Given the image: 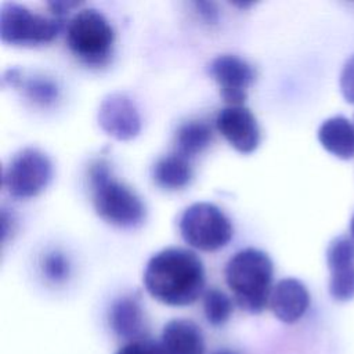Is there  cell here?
<instances>
[{
	"instance_id": "obj_14",
	"label": "cell",
	"mask_w": 354,
	"mask_h": 354,
	"mask_svg": "<svg viewBox=\"0 0 354 354\" xmlns=\"http://www.w3.org/2000/svg\"><path fill=\"white\" fill-rule=\"evenodd\" d=\"M109 326L113 333L124 340L141 339L144 329V311L140 303L130 296L115 300L109 308Z\"/></svg>"
},
{
	"instance_id": "obj_23",
	"label": "cell",
	"mask_w": 354,
	"mask_h": 354,
	"mask_svg": "<svg viewBox=\"0 0 354 354\" xmlns=\"http://www.w3.org/2000/svg\"><path fill=\"white\" fill-rule=\"evenodd\" d=\"M196 10L199 14L207 21V22H216L218 18V11L214 3L212 1H196L195 3Z\"/></svg>"
},
{
	"instance_id": "obj_3",
	"label": "cell",
	"mask_w": 354,
	"mask_h": 354,
	"mask_svg": "<svg viewBox=\"0 0 354 354\" xmlns=\"http://www.w3.org/2000/svg\"><path fill=\"white\" fill-rule=\"evenodd\" d=\"M90 191L95 213L106 223L131 228L145 218V206L140 196L116 180L108 162L98 159L88 169Z\"/></svg>"
},
{
	"instance_id": "obj_10",
	"label": "cell",
	"mask_w": 354,
	"mask_h": 354,
	"mask_svg": "<svg viewBox=\"0 0 354 354\" xmlns=\"http://www.w3.org/2000/svg\"><path fill=\"white\" fill-rule=\"evenodd\" d=\"M329 268V293L337 301L354 299V241L335 238L326 249Z\"/></svg>"
},
{
	"instance_id": "obj_22",
	"label": "cell",
	"mask_w": 354,
	"mask_h": 354,
	"mask_svg": "<svg viewBox=\"0 0 354 354\" xmlns=\"http://www.w3.org/2000/svg\"><path fill=\"white\" fill-rule=\"evenodd\" d=\"M115 354H165V351H163L160 343H155L152 340L137 339L133 342H127Z\"/></svg>"
},
{
	"instance_id": "obj_11",
	"label": "cell",
	"mask_w": 354,
	"mask_h": 354,
	"mask_svg": "<svg viewBox=\"0 0 354 354\" xmlns=\"http://www.w3.org/2000/svg\"><path fill=\"white\" fill-rule=\"evenodd\" d=\"M216 127L238 152L249 153L260 142V129L254 115L243 105H228L216 118Z\"/></svg>"
},
{
	"instance_id": "obj_21",
	"label": "cell",
	"mask_w": 354,
	"mask_h": 354,
	"mask_svg": "<svg viewBox=\"0 0 354 354\" xmlns=\"http://www.w3.org/2000/svg\"><path fill=\"white\" fill-rule=\"evenodd\" d=\"M339 86L343 98L354 104V55H351L343 65L339 79Z\"/></svg>"
},
{
	"instance_id": "obj_18",
	"label": "cell",
	"mask_w": 354,
	"mask_h": 354,
	"mask_svg": "<svg viewBox=\"0 0 354 354\" xmlns=\"http://www.w3.org/2000/svg\"><path fill=\"white\" fill-rule=\"evenodd\" d=\"M212 141V130L207 123L189 120L183 123L176 133V152L191 159L201 153Z\"/></svg>"
},
{
	"instance_id": "obj_6",
	"label": "cell",
	"mask_w": 354,
	"mask_h": 354,
	"mask_svg": "<svg viewBox=\"0 0 354 354\" xmlns=\"http://www.w3.org/2000/svg\"><path fill=\"white\" fill-rule=\"evenodd\" d=\"M62 28L61 18L33 12L17 3H4L0 11V37L15 46H36L51 41Z\"/></svg>"
},
{
	"instance_id": "obj_1",
	"label": "cell",
	"mask_w": 354,
	"mask_h": 354,
	"mask_svg": "<svg viewBox=\"0 0 354 354\" xmlns=\"http://www.w3.org/2000/svg\"><path fill=\"white\" fill-rule=\"evenodd\" d=\"M144 286L162 304L183 307L192 304L205 286L201 259L183 248H166L155 253L144 270Z\"/></svg>"
},
{
	"instance_id": "obj_20",
	"label": "cell",
	"mask_w": 354,
	"mask_h": 354,
	"mask_svg": "<svg viewBox=\"0 0 354 354\" xmlns=\"http://www.w3.org/2000/svg\"><path fill=\"white\" fill-rule=\"evenodd\" d=\"M41 271L46 279H48L50 282L61 283L68 279L71 272V264L64 253L58 250H51L46 253L41 259Z\"/></svg>"
},
{
	"instance_id": "obj_8",
	"label": "cell",
	"mask_w": 354,
	"mask_h": 354,
	"mask_svg": "<svg viewBox=\"0 0 354 354\" xmlns=\"http://www.w3.org/2000/svg\"><path fill=\"white\" fill-rule=\"evenodd\" d=\"M100 127L119 141L133 140L141 130V116L136 102L122 91L105 95L98 106Z\"/></svg>"
},
{
	"instance_id": "obj_19",
	"label": "cell",
	"mask_w": 354,
	"mask_h": 354,
	"mask_svg": "<svg viewBox=\"0 0 354 354\" xmlns=\"http://www.w3.org/2000/svg\"><path fill=\"white\" fill-rule=\"evenodd\" d=\"M203 313L210 325L221 326L232 314V301L223 290L209 289L203 296Z\"/></svg>"
},
{
	"instance_id": "obj_24",
	"label": "cell",
	"mask_w": 354,
	"mask_h": 354,
	"mask_svg": "<svg viewBox=\"0 0 354 354\" xmlns=\"http://www.w3.org/2000/svg\"><path fill=\"white\" fill-rule=\"evenodd\" d=\"M47 6L50 7L51 12L57 17V18H61L65 12H68L72 7L77 6L76 1H50L47 3Z\"/></svg>"
},
{
	"instance_id": "obj_26",
	"label": "cell",
	"mask_w": 354,
	"mask_h": 354,
	"mask_svg": "<svg viewBox=\"0 0 354 354\" xmlns=\"http://www.w3.org/2000/svg\"><path fill=\"white\" fill-rule=\"evenodd\" d=\"M350 232H351V236H353V241H354V214H353L351 221H350Z\"/></svg>"
},
{
	"instance_id": "obj_16",
	"label": "cell",
	"mask_w": 354,
	"mask_h": 354,
	"mask_svg": "<svg viewBox=\"0 0 354 354\" xmlns=\"http://www.w3.org/2000/svg\"><path fill=\"white\" fill-rule=\"evenodd\" d=\"M191 177L189 159L177 152L160 158L153 166V180L163 189H181L189 183Z\"/></svg>"
},
{
	"instance_id": "obj_13",
	"label": "cell",
	"mask_w": 354,
	"mask_h": 354,
	"mask_svg": "<svg viewBox=\"0 0 354 354\" xmlns=\"http://www.w3.org/2000/svg\"><path fill=\"white\" fill-rule=\"evenodd\" d=\"M165 354H203L205 339L201 328L185 318L170 319L160 336Z\"/></svg>"
},
{
	"instance_id": "obj_2",
	"label": "cell",
	"mask_w": 354,
	"mask_h": 354,
	"mask_svg": "<svg viewBox=\"0 0 354 354\" xmlns=\"http://www.w3.org/2000/svg\"><path fill=\"white\" fill-rule=\"evenodd\" d=\"M274 264L270 256L254 248L236 252L225 266V282L236 304L248 313H261L270 301Z\"/></svg>"
},
{
	"instance_id": "obj_17",
	"label": "cell",
	"mask_w": 354,
	"mask_h": 354,
	"mask_svg": "<svg viewBox=\"0 0 354 354\" xmlns=\"http://www.w3.org/2000/svg\"><path fill=\"white\" fill-rule=\"evenodd\" d=\"M11 86L22 87L24 94L35 104L41 106H48L54 104L59 95V88L57 83L44 76H30L25 79L18 69H11L4 75Z\"/></svg>"
},
{
	"instance_id": "obj_5",
	"label": "cell",
	"mask_w": 354,
	"mask_h": 354,
	"mask_svg": "<svg viewBox=\"0 0 354 354\" xmlns=\"http://www.w3.org/2000/svg\"><path fill=\"white\" fill-rule=\"evenodd\" d=\"M180 234L192 248L214 252L224 248L232 238V224L225 213L210 202L189 205L180 217Z\"/></svg>"
},
{
	"instance_id": "obj_25",
	"label": "cell",
	"mask_w": 354,
	"mask_h": 354,
	"mask_svg": "<svg viewBox=\"0 0 354 354\" xmlns=\"http://www.w3.org/2000/svg\"><path fill=\"white\" fill-rule=\"evenodd\" d=\"M212 354H236L234 350H228V348H220V350H216L213 351Z\"/></svg>"
},
{
	"instance_id": "obj_7",
	"label": "cell",
	"mask_w": 354,
	"mask_h": 354,
	"mask_svg": "<svg viewBox=\"0 0 354 354\" xmlns=\"http://www.w3.org/2000/svg\"><path fill=\"white\" fill-rule=\"evenodd\" d=\"M53 176L50 158L37 148H24L8 162L3 174L6 191L18 199H26L40 194Z\"/></svg>"
},
{
	"instance_id": "obj_4",
	"label": "cell",
	"mask_w": 354,
	"mask_h": 354,
	"mask_svg": "<svg viewBox=\"0 0 354 354\" xmlns=\"http://www.w3.org/2000/svg\"><path fill=\"white\" fill-rule=\"evenodd\" d=\"M115 33L106 17L95 8L77 11L66 26V43L87 65H102L111 55Z\"/></svg>"
},
{
	"instance_id": "obj_15",
	"label": "cell",
	"mask_w": 354,
	"mask_h": 354,
	"mask_svg": "<svg viewBox=\"0 0 354 354\" xmlns=\"http://www.w3.org/2000/svg\"><path fill=\"white\" fill-rule=\"evenodd\" d=\"M319 144L339 159L354 158V124L344 116H332L318 129Z\"/></svg>"
},
{
	"instance_id": "obj_12",
	"label": "cell",
	"mask_w": 354,
	"mask_h": 354,
	"mask_svg": "<svg viewBox=\"0 0 354 354\" xmlns=\"http://www.w3.org/2000/svg\"><path fill=\"white\" fill-rule=\"evenodd\" d=\"M270 308L285 324L299 321L310 306V293L306 285L296 278L281 279L271 290Z\"/></svg>"
},
{
	"instance_id": "obj_9",
	"label": "cell",
	"mask_w": 354,
	"mask_h": 354,
	"mask_svg": "<svg viewBox=\"0 0 354 354\" xmlns=\"http://www.w3.org/2000/svg\"><path fill=\"white\" fill-rule=\"evenodd\" d=\"M210 73L220 87V94L228 105H242L248 88L254 80L253 66L232 54L216 57L210 64Z\"/></svg>"
}]
</instances>
